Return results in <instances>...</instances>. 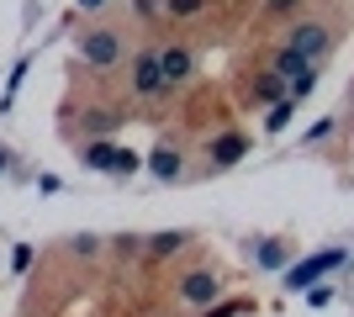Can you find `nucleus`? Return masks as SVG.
<instances>
[{
    "instance_id": "f257e3e1",
    "label": "nucleus",
    "mask_w": 354,
    "mask_h": 317,
    "mask_svg": "<svg viewBox=\"0 0 354 317\" xmlns=\"http://www.w3.org/2000/svg\"><path fill=\"white\" fill-rule=\"evenodd\" d=\"M286 48L301 53L307 64H323L328 48H333V27H328L323 16H291V27H286Z\"/></svg>"
},
{
    "instance_id": "f03ea898",
    "label": "nucleus",
    "mask_w": 354,
    "mask_h": 317,
    "mask_svg": "<svg viewBox=\"0 0 354 317\" xmlns=\"http://www.w3.org/2000/svg\"><path fill=\"white\" fill-rule=\"evenodd\" d=\"M74 53H80L90 69H117L122 64V37H117V27H85L74 37Z\"/></svg>"
},
{
    "instance_id": "7ed1b4c3",
    "label": "nucleus",
    "mask_w": 354,
    "mask_h": 317,
    "mask_svg": "<svg viewBox=\"0 0 354 317\" xmlns=\"http://www.w3.org/2000/svg\"><path fill=\"white\" fill-rule=\"evenodd\" d=\"M138 159L133 148H117V143H106V137H85V169H95V175H138Z\"/></svg>"
},
{
    "instance_id": "20e7f679",
    "label": "nucleus",
    "mask_w": 354,
    "mask_h": 317,
    "mask_svg": "<svg viewBox=\"0 0 354 317\" xmlns=\"http://www.w3.org/2000/svg\"><path fill=\"white\" fill-rule=\"evenodd\" d=\"M127 85H133V95H143V101L164 95V75H159V48H143V53H133V64H127Z\"/></svg>"
},
{
    "instance_id": "39448f33",
    "label": "nucleus",
    "mask_w": 354,
    "mask_h": 317,
    "mask_svg": "<svg viewBox=\"0 0 354 317\" xmlns=\"http://www.w3.org/2000/svg\"><path fill=\"white\" fill-rule=\"evenodd\" d=\"M344 259H349L344 249H323V254H312V259H301V265H291V270H286V286H291V291H307V286H317L328 270H339Z\"/></svg>"
},
{
    "instance_id": "423d86ee",
    "label": "nucleus",
    "mask_w": 354,
    "mask_h": 317,
    "mask_svg": "<svg viewBox=\"0 0 354 317\" xmlns=\"http://www.w3.org/2000/svg\"><path fill=\"white\" fill-rule=\"evenodd\" d=\"M159 75H164V90L185 85V79L196 75V53H191L185 43H169V48H159Z\"/></svg>"
},
{
    "instance_id": "0eeeda50",
    "label": "nucleus",
    "mask_w": 354,
    "mask_h": 317,
    "mask_svg": "<svg viewBox=\"0 0 354 317\" xmlns=\"http://www.w3.org/2000/svg\"><path fill=\"white\" fill-rule=\"evenodd\" d=\"M217 296H222L217 270H191V275H180V302H185V307H212Z\"/></svg>"
},
{
    "instance_id": "6e6552de",
    "label": "nucleus",
    "mask_w": 354,
    "mask_h": 317,
    "mask_svg": "<svg viewBox=\"0 0 354 317\" xmlns=\"http://www.w3.org/2000/svg\"><path fill=\"white\" fill-rule=\"evenodd\" d=\"M243 153H249V137H243V133H217V137L207 143L212 169H233L238 159H243Z\"/></svg>"
},
{
    "instance_id": "1a4fd4ad",
    "label": "nucleus",
    "mask_w": 354,
    "mask_h": 317,
    "mask_svg": "<svg viewBox=\"0 0 354 317\" xmlns=\"http://www.w3.org/2000/svg\"><path fill=\"white\" fill-rule=\"evenodd\" d=\"M148 175H153V180H180V175H185V153H180L175 143H159V148L148 153Z\"/></svg>"
},
{
    "instance_id": "9d476101",
    "label": "nucleus",
    "mask_w": 354,
    "mask_h": 317,
    "mask_svg": "<svg viewBox=\"0 0 354 317\" xmlns=\"http://www.w3.org/2000/svg\"><path fill=\"white\" fill-rule=\"evenodd\" d=\"M270 69H275V75L286 79V85H296V79H307V75H317V64H307L301 59V53H291V48H275V59H270Z\"/></svg>"
},
{
    "instance_id": "9b49d317",
    "label": "nucleus",
    "mask_w": 354,
    "mask_h": 317,
    "mask_svg": "<svg viewBox=\"0 0 354 317\" xmlns=\"http://www.w3.org/2000/svg\"><path fill=\"white\" fill-rule=\"evenodd\" d=\"M249 101H259V106H275V101H286V79L275 75V69H265V75L249 85Z\"/></svg>"
},
{
    "instance_id": "f8f14e48",
    "label": "nucleus",
    "mask_w": 354,
    "mask_h": 317,
    "mask_svg": "<svg viewBox=\"0 0 354 317\" xmlns=\"http://www.w3.org/2000/svg\"><path fill=\"white\" fill-rule=\"evenodd\" d=\"M122 127V111H111V106H90L85 111V137H106Z\"/></svg>"
},
{
    "instance_id": "ddd939ff",
    "label": "nucleus",
    "mask_w": 354,
    "mask_h": 317,
    "mask_svg": "<svg viewBox=\"0 0 354 317\" xmlns=\"http://www.w3.org/2000/svg\"><path fill=\"white\" fill-rule=\"evenodd\" d=\"M185 249V233L180 227H169V233H153V238H143V254L148 259H169V254H180Z\"/></svg>"
},
{
    "instance_id": "4468645a",
    "label": "nucleus",
    "mask_w": 354,
    "mask_h": 317,
    "mask_svg": "<svg viewBox=\"0 0 354 317\" xmlns=\"http://www.w3.org/2000/svg\"><path fill=\"white\" fill-rule=\"evenodd\" d=\"M254 259H259V270H286V259H291V249H286L281 238H270L254 249Z\"/></svg>"
},
{
    "instance_id": "2eb2a0df",
    "label": "nucleus",
    "mask_w": 354,
    "mask_h": 317,
    "mask_svg": "<svg viewBox=\"0 0 354 317\" xmlns=\"http://www.w3.org/2000/svg\"><path fill=\"white\" fill-rule=\"evenodd\" d=\"M291 117H296V101L286 95V101H275V106H270L265 127H270V133H286V127H291Z\"/></svg>"
},
{
    "instance_id": "dca6fc26",
    "label": "nucleus",
    "mask_w": 354,
    "mask_h": 317,
    "mask_svg": "<svg viewBox=\"0 0 354 317\" xmlns=\"http://www.w3.org/2000/svg\"><path fill=\"white\" fill-rule=\"evenodd\" d=\"M201 11H207V0H164V16H175V21H191Z\"/></svg>"
},
{
    "instance_id": "f3484780",
    "label": "nucleus",
    "mask_w": 354,
    "mask_h": 317,
    "mask_svg": "<svg viewBox=\"0 0 354 317\" xmlns=\"http://www.w3.org/2000/svg\"><path fill=\"white\" fill-rule=\"evenodd\" d=\"M69 254L95 259V254H101V238H95V233H74V238H69Z\"/></svg>"
},
{
    "instance_id": "a211bd4d",
    "label": "nucleus",
    "mask_w": 354,
    "mask_h": 317,
    "mask_svg": "<svg viewBox=\"0 0 354 317\" xmlns=\"http://www.w3.org/2000/svg\"><path fill=\"white\" fill-rule=\"evenodd\" d=\"M296 11H301V0H265L270 21H286V16H296Z\"/></svg>"
},
{
    "instance_id": "6ab92c4d",
    "label": "nucleus",
    "mask_w": 354,
    "mask_h": 317,
    "mask_svg": "<svg viewBox=\"0 0 354 317\" xmlns=\"http://www.w3.org/2000/svg\"><path fill=\"white\" fill-rule=\"evenodd\" d=\"M111 243H117L122 259H138V254H143V238H133V233H122V238H111Z\"/></svg>"
},
{
    "instance_id": "aec40b11",
    "label": "nucleus",
    "mask_w": 354,
    "mask_h": 317,
    "mask_svg": "<svg viewBox=\"0 0 354 317\" xmlns=\"http://www.w3.org/2000/svg\"><path fill=\"white\" fill-rule=\"evenodd\" d=\"M307 302H312V307H328V302H333V286H312Z\"/></svg>"
},
{
    "instance_id": "412c9836",
    "label": "nucleus",
    "mask_w": 354,
    "mask_h": 317,
    "mask_svg": "<svg viewBox=\"0 0 354 317\" xmlns=\"http://www.w3.org/2000/svg\"><path fill=\"white\" fill-rule=\"evenodd\" d=\"M133 6H138V16H159L164 11V0H133Z\"/></svg>"
},
{
    "instance_id": "4be33fe9",
    "label": "nucleus",
    "mask_w": 354,
    "mask_h": 317,
    "mask_svg": "<svg viewBox=\"0 0 354 317\" xmlns=\"http://www.w3.org/2000/svg\"><path fill=\"white\" fill-rule=\"evenodd\" d=\"M238 312H243V307H238V302H222V307H212L207 317H238Z\"/></svg>"
},
{
    "instance_id": "5701e85b",
    "label": "nucleus",
    "mask_w": 354,
    "mask_h": 317,
    "mask_svg": "<svg viewBox=\"0 0 354 317\" xmlns=\"http://www.w3.org/2000/svg\"><path fill=\"white\" fill-rule=\"evenodd\" d=\"M80 6H85V11H95V6H106V0H80Z\"/></svg>"
},
{
    "instance_id": "b1692460",
    "label": "nucleus",
    "mask_w": 354,
    "mask_h": 317,
    "mask_svg": "<svg viewBox=\"0 0 354 317\" xmlns=\"http://www.w3.org/2000/svg\"><path fill=\"white\" fill-rule=\"evenodd\" d=\"M6 164H11V153H6V148H0V169H6Z\"/></svg>"
}]
</instances>
